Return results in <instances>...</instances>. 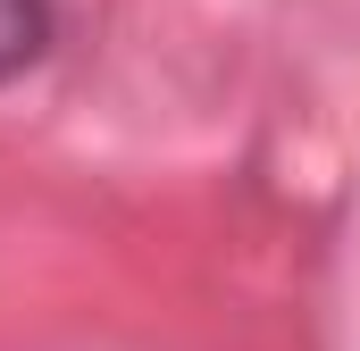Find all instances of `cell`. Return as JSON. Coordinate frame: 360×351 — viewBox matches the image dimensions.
Here are the masks:
<instances>
[{"label": "cell", "mask_w": 360, "mask_h": 351, "mask_svg": "<svg viewBox=\"0 0 360 351\" xmlns=\"http://www.w3.org/2000/svg\"><path fill=\"white\" fill-rule=\"evenodd\" d=\"M51 51V0H0V76L34 67Z\"/></svg>", "instance_id": "obj_1"}]
</instances>
